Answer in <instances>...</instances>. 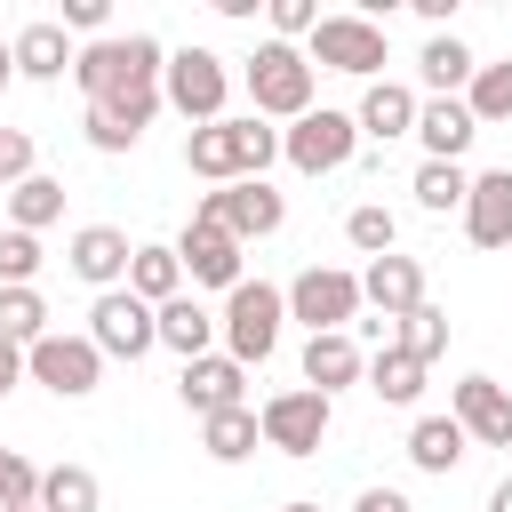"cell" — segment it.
<instances>
[{"label": "cell", "mask_w": 512, "mask_h": 512, "mask_svg": "<svg viewBox=\"0 0 512 512\" xmlns=\"http://www.w3.org/2000/svg\"><path fill=\"white\" fill-rule=\"evenodd\" d=\"M272 160H280V128L256 120V112H240V120H208V128L184 136V168H192L200 184H240V176H264Z\"/></svg>", "instance_id": "cell-1"}, {"label": "cell", "mask_w": 512, "mask_h": 512, "mask_svg": "<svg viewBox=\"0 0 512 512\" xmlns=\"http://www.w3.org/2000/svg\"><path fill=\"white\" fill-rule=\"evenodd\" d=\"M240 88H248V112H256V120H304V112H312V64H304V48H288V40H264V48L240 64Z\"/></svg>", "instance_id": "cell-2"}, {"label": "cell", "mask_w": 512, "mask_h": 512, "mask_svg": "<svg viewBox=\"0 0 512 512\" xmlns=\"http://www.w3.org/2000/svg\"><path fill=\"white\" fill-rule=\"evenodd\" d=\"M280 320H288V296H280L272 280H240V288L224 296V312H216L224 360H240V368L272 360V344H280Z\"/></svg>", "instance_id": "cell-3"}, {"label": "cell", "mask_w": 512, "mask_h": 512, "mask_svg": "<svg viewBox=\"0 0 512 512\" xmlns=\"http://www.w3.org/2000/svg\"><path fill=\"white\" fill-rule=\"evenodd\" d=\"M160 64H168V48L152 40V32H104V40H88V48H72V88L96 104V96H112L120 80H160Z\"/></svg>", "instance_id": "cell-4"}, {"label": "cell", "mask_w": 512, "mask_h": 512, "mask_svg": "<svg viewBox=\"0 0 512 512\" xmlns=\"http://www.w3.org/2000/svg\"><path fill=\"white\" fill-rule=\"evenodd\" d=\"M224 96H232V64L216 48H168V64H160V104L168 112L208 128V120H224Z\"/></svg>", "instance_id": "cell-5"}, {"label": "cell", "mask_w": 512, "mask_h": 512, "mask_svg": "<svg viewBox=\"0 0 512 512\" xmlns=\"http://www.w3.org/2000/svg\"><path fill=\"white\" fill-rule=\"evenodd\" d=\"M304 64H320V72H352V80H384V64H392V48H384V24L376 16H320L312 24V40H304Z\"/></svg>", "instance_id": "cell-6"}, {"label": "cell", "mask_w": 512, "mask_h": 512, "mask_svg": "<svg viewBox=\"0 0 512 512\" xmlns=\"http://www.w3.org/2000/svg\"><path fill=\"white\" fill-rule=\"evenodd\" d=\"M352 152H360V128H352V112H336V104H312L304 120L280 128V160H288L296 176H336V168H352Z\"/></svg>", "instance_id": "cell-7"}, {"label": "cell", "mask_w": 512, "mask_h": 512, "mask_svg": "<svg viewBox=\"0 0 512 512\" xmlns=\"http://www.w3.org/2000/svg\"><path fill=\"white\" fill-rule=\"evenodd\" d=\"M280 296H288V320H304L312 336H344L360 320V272L344 264H304Z\"/></svg>", "instance_id": "cell-8"}, {"label": "cell", "mask_w": 512, "mask_h": 512, "mask_svg": "<svg viewBox=\"0 0 512 512\" xmlns=\"http://www.w3.org/2000/svg\"><path fill=\"white\" fill-rule=\"evenodd\" d=\"M328 424H336V400H320L312 384H288V392H272V400L256 408V432H264V448H280V456H320Z\"/></svg>", "instance_id": "cell-9"}, {"label": "cell", "mask_w": 512, "mask_h": 512, "mask_svg": "<svg viewBox=\"0 0 512 512\" xmlns=\"http://www.w3.org/2000/svg\"><path fill=\"white\" fill-rule=\"evenodd\" d=\"M192 216L224 224V232L248 248V240H272V232L288 224V200H280L264 176H240V184H216V192H200V208H192Z\"/></svg>", "instance_id": "cell-10"}, {"label": "cell", "mask_w": 512, "mask_h": 512, "mask_svg": "<svg viewBox=\"0 0 512 512\" xmlns=\"http://www.w3.org/2000/svg\"><path fill=\"white\" fill-rule=\"evenodd\" d=\"M24 376H32V384H48L56 400H88V392L104 384V352H96L88 336H64V328H48V336L24 352Z\"/></svg>", "instance_id": "cell-11"}, {"label": "cell", "mask_w": 512, "mask_h": 512, "mask_svg": "<svg viewBox=\"0 0 512 512\" xmlns=\"http://www.w3.org/2000/svg\"><path fill=\"white\" fill-rule=\"evenodd\" d=\"M88 344H96L104 360H144V352L160 344V328H152V304H136L128 288H104V296L88 304Z\"/></svg>", "instance_id": "cell-12"}, {"label": "cell", "mask_w": 512, "mask_h": 512, "mask_svg": "<svg viewBox=\"0 0 512 512\" xmlns=\"http://www.w3.org/2000/svg\"><path fill=\"white\" fill-rule=\"evenodd\" d=\"M168 248H176V264H184L192 288H224V296H232V288L248 280V272H240V240H232L224 224H208V216H192Z\"/></svg>", "instance_id": "cell-13"}, {"label": "cell", "mask_w": 512, "mask_h": 512, "mask_svg": "<svg viewBox=\"0 0 512 512\" xmlns=\"http://www.w3.org/2000/svg\"><path fill=\"white\" fill-rule=\"evenodd\" d=\"M448 416L464 424V440H480V448H512V392H504L496 376H456Z\"/></svg>", "instance_id": "cell-14"}, {"label": "cell", "mask_w": 512, "mask_h": 512, "mask_svg": "<svg viewBox=\"0 0 512 512\" xmlns=\"http://www.w3.org/2000/svg\"><path fill=\"white\" fill-rule=\"evenodd\" d=\"M128 256H136V240H128L120 224H80V232L64 240V264H72V280H88L96 296L128 280Z\"/></svg>", "instance_id": "cell-15"}, {"label": "cell", "mask_w": 512, "mask_h": 512, "mask_svg": "<svg viewBox=\"0 0 512 512\" xmlns=\"http://www.w3.org/2000/svg\"><path fill=\"white\" fill-rule=\"evenodd\" d=\"M176 400H184L192 416L248 408V368H240V360H224V352H200V360H184V376H176Z\"/></svg>", "instance_id": "cell-16"}, {"label": "cell", "mask_w": 512, "mask_h": 512, "mask_svg": "<svg viewBox=\"0 0 512 512\" xmlns=\"http://www.w3.org/2000/svg\"><path fill=\"white\" fill-rule=\"evenodd\" d=\"M360 304H368L376 320H408V312L424 304V264H416V256H400V248H392V256H376V264L360 272Z\"/></svg>", "instance_id": "cell-17"}, {"label": "cell", "mask_w": 512, "mask_h": 512, "mask_svg": "<svg viewBox=\"0 0 512 512\" xmlns=\"http://www.w3.org/2000/svg\"><path fill=\"white\" fill-rule=\"evenodd\" d=\"M408 136L424 144V160H456V168H464V152H472L480 120L464 112V96H424V104H416V128H408Z\"/></svg>", "instance_id": "cell-18"}, {"label": "cell", "mask_w": 512, "mask_h": 512, "mask_svg": "<svg viewBox=\"0 0 512 512\" xmlns=\"http://www.w3.org/2000/svg\"><path fill=\"white\" fill-rule=\"evenodd\" d=\"M464 240L472 248H512V168L472 176V192H464Z\"/></svg>", "instance_id": "cell-19"}, {"label": "cell", "mask_w": 512, "mask_h": 512, "mask_svg": "<svg viewBox=\"0 0 512 512\" xmlns=\"http://www.w3.org/2000/svg\"><path fill=\"white\" fill-rule=\"evenodd\" d=\"M416 88H400V80H368L360 88V104H352V128L360 136H376V144H392V136H408L416 128Z\"/></svg>", "instance_id": "cell-20"}, {"label": "cell", "mask_w": 512, "mask_h": 512, "mask_svg": "<svg viewBox=\"0 0 512 512\" xmlns=\"http://www.w3.org/2000/svg\"><path fill=\"white\" fill-rule=\"evenodd\" d=\"M368 376V352L352 344V328L344 336H304V384L320 392V400H336L344 384H360Z\"/></svg>", "instance_id": "cell-21"}, {"label": "cell", "mask_w": 512, "mask_h": 512, "mask_svg": "<svg viewBox=\"0 0 512 512\" xmlns=\"http://www.w3.org/2000/svg\"><path fill=\"white\" fill-rule=\"evenodd\" d=\"M8 56H16V80H64L72 72V32L56 16H40V24H24L8 40Z\"/></svg>", "instance_id": "cell-22"}, {"label": "cell", "mask_w": 512, "mask_h": 512, "mask_svg": "<svg viewBox=\"0 0 512 512\" xmlns=\"http://www.w3.org/2000/svg\"><path fill=\"white\" fill-rule=\"evenodd\" d=\"M136 304H168V296H184V264H176V248L168 240H136V256H128V280H120Z\"/></svg>", "instance_id": "cell-23"}, {"label": "cell", "mask_w": 512, "mask_h": 512, "mask_svg": "<svg viewBox=\"0 0 512 512\" xmlns=\"http://www.w3.org/2000/svg\"><path fill=\"white\" fill-rule=\"evenodd\" d=\"M152 328H160V344H168L176 360H200V352L216 344V312H208L200 296H168V304L152 312Z\"/></svg>", "instance_id": "cell-24"}, {"label": "cell", "mask_w": 512, "mask_h": 512, "mask_svg": "<svg viewBox=\"0 0 512 512\" xmlns=\"http://www.w3.org/2000/svg\"><path fill=\"white\" fill-rule=\"evenodd\" d=\"M464 456H472V440H464L456 416H416V424H408V464H416V472L440 480V472H456Z\"/></svg>", "instance_id": "cell-25"}, {"label": "cell", "mask_w": 512, "mask_h": 512, "mask_svg": "<svg viewBox=\"0 0 512 512\" xmlns=\"http://www.w3.org/2000/svg\"><path fill=\"white\" fill-rule=\"evenodd\" d=\"M472 72H480V56H472L456 32H432V40H424V56H416V80H424L432 96H464V88H472Z\"/></svg>", "instance_id": "cell-26"}, {"label": "cell", "mask_w": 512, "mask_h": 512, "mask_svg": "<svg viewBox=\"0 0 512 512\" xmlns=\"http://www.w3.org/2000/svg\"><path fill=\"white\" fill-rule=\"evenodd\" d=\"M384 408H416L424 400V360L416 352H400V344H384V352H368V376H360Z\"/></svg>", "instance_id": "cell-27"}, {"label": "cell", "mask_w": 512, "mask_h": 512, "mask_svg": "<svg viewBox=\"0 0 512 512\" xmlns=\"http://www.w3.org/2000/svg\"><path fill=\"white\" fill-rule=\"evenodd\" d=\"M0 208H8V224H16V232H32V240H40V232L64 216V184L32 168L24 184H8V192H0Z\"/></svg>", "instance_id": "cell-28"}, {"label": "cell", "mask_w": 512, "mask_h": 512, "mask_svg": "<svg viewBox=\"0 0 512 512\" xmlns=\"http://www.w3.org/2000/svg\"><path fill=\"white\" fill-rule=\"evenodd\" d=\"M96 504H104V480H96L88 464H48V472H40L32 512H96Z\"/></svg>", "instance_id": "cell-29"}, {"label": "cell", "mask_w": 512, "mask_h": 512, "mask_svg": "<svg viewBox=\"0 0 512 512\" xmlns=\"http://www.w3.org/2000/svg\"><path fill=\"white\" fill-rule=\"evenodd\" d=\"M408 192H416V208H424V216H464V192H472V168H456V160H424Z\"/></svg>", "instance_id": "cell-30"}, {"label": "cell", "mask_w": 512, "mask_h": 512, "mask_svg": "<svg viewBox=\"0 0 512 512\" xmlns=\"http://www.w3.org/2000/svg\"><path fill=\"white\" fill-rule=\"evenodd\" d=\"M256 408H224V416H200V448L216 456V464H248L256 456Z\"/></svg>", "instance_id": "cell-31"}, {"label": "cell", "mask_w": 512, "mask_h": 512, "mask_svg": "<svg viewBox=\"0 0 512 512\" xmlns=\"http://www.w3.org/2000/svg\"><path fill=\"white\" fill-rule=\"evenodd\" d=\"M0 336H8L16 352H32V344L48 336V296H40V288H0Z\"/></svg>", "instance_id": "cell-32"}, {"label": "cell", "mask_w": 512, "mask_h": 512, "mask_svg": "<svg viewBox=\"0 0 512 512\" xmlns=\"http://www.w3.org/2000/svg\"><path fill=\"white\" fill-rule=\"evenodd\" d=\"M464 112H472L480 128H504V120H512V56L472 72V88H464Z\"/></svg>", "instance_id": "cell-33"}, {"label": "cell", "mask_w": 512, "mask_h": 512, "mask_svg": "<svg viewBox=\"0 0 512 512\" xmlns=\"http://www.w3.org/2000/svg\"><path fill=\"white\" fill-rule=\"evenodd\" d=\"M344 240H352V248L376 264V256H392V248H400V216H392L384 200H360V208L344 216Z\"/></svg>", "instance_id": "cell-34"}, {"label": "cell", "mask_w": 512, "mask_h": 512, "mask_svg": "<svg viewBox=\"0 0 512 512\" xmlns=\"http://www.w3.org/2000/svg\"><path fill=\"white\" fill-rule=\"evenodd\" d=\"M392 344H400V352H416V360L432 368V360L448 352V312H440V304H416V312L392 328Z\"/></svg>", "instance_id": "cell-35"}, {"label": "cell", "mask_w": 512, "mask_h": 512, "mask_svg": "<svg viewBox=\"0 0 512 512\" xmlns=\"http://www.w3.org/2000/svg\"><path fill=\"white\" fill-rule=\"evenodd\" d=\"M32 280H40V240L8 224L0 232V288H32Z\"/></svg>", "instance_id": "cell-36"}, {"label": "cell", "mask_w": 512, "mask_h": 512, "mask_svg": "<svg viewBox=\"0 0 512 512\" xmlns=\"http://www.w3.org/2000/svg\"><path fill=\"white\" fill-rule=\"evenodd\" d=\"M40 496V464L24 448H0V512H24Z\"/></svg>", "instance_id": "cell-37"}, {"label": "cell", "mask_w": 512, "mask_h": 512, "mask_svg": "<svg viewBox=\"0 0 512 512\" xmlns=\"http://www.w3.org/2000/svg\"><path fill=\"white\" fill-rule=\"evenodd\" d=\"M264 16H272V40H312V24H320V8L312 0H264Z\"/></svg>", "instance_id": "cell-38"}, {"label": "cell", "mask_w": 512, "mask_h": 512, "mask_svg": "<svg viewBox=\"0 0 512 512\" xmlns=\"http://www.w3.org/2000/svg\"><path fill=\"white\" fill-rule=\"evenodd\" d=\"M24 176H32V136L24 128H0V192L24 184Z\"/></svg>", "instance_id": "cell-39"}, {"label": "cell", "mask_w": 512, "mask_h": 512, "mask_svg": "<svg viewBox=\"0 0 512 512\" xmlns=\"http://www.w3.org/2000/svg\"><path fill=\"white\" fill-rule=\"evenodd\" d=\"M64 32H88V40H104V24H112V8L104 0H64V16H56Z\"/></svg>", "instance_id": "cell-40"}, {"label": "cell", "mask_w": 512, "mask_h": 512, "mask_svg": "<svg viewBox=\"0 0 512 512\" xmlns=\"http://www.w3.org/2000/svg\"><path fill=\"white\" fill-rule=\"evenodd\" d=\"M352 512H416V504H408L400 488H360V496H352Z\"/></svg>", "instance_id": "cell-41"}, {"label": "cell", "mask_w": 512, "mask_h": 512, "mask_svg": "<svg viewBox=\"0 0 512 512\" xmlns=\"http://www.w3.org/2000/svg\"><path fill=\"white\" fill-rule=\"evenodd\" d=\"M16 384H24V352H16V344H8V336H0V400H8V392H16Z\"/></svg>", "instance_id": "cell-42"}, {"label": "cell", "mask_w": 512, "mask_h": 512, "mask_svg": "<svg viewBox=\"0 0 512 512\" xmlns=\"http://www.w3.org/2000/svg\"><path fill=\"white\" fill-rule=\"evenodd\" d=\"M416 16H424L432 32H456V0H416Z\"/></svg>", "instance_id": "cell-43"}, {"label": "cell", "mask_w": 512, "mask_h": 512, "mask_svg": "<svg viewBox=\"0 0 512 512\" xmlns=\"http://www.w3.org/2000/svg\"><path fill=\"white\" fill-rule=\"evenodd\" d=\"M488 512H512V480H496V488H488Z\"/></svg>", "instance_id": "cell-44"}, {"label": "cell", "mask_w": 512, "mask_h": 512, "mask_svg": "<svg viewBox=\"0 0 512 512\" xmlns=\"http://www.w3.org/2000/svg\"><path fill=\"white\" fill-rule=\"evenodd\" d=\"M8 80H16V56H8V40H0V88H8Z\"/></svg>", "instance_id": "cell-45"}, {"label": "cell", "mask_w": 512, "mask_h": 512, "mask_svg": "<svg viewBox=\"0 0 512 512\" xmlns=\"http://www.w3.org/2000/svg\"><path fill=\"white\" fill-rule=\"evenodd\" d=\"M280 512H320V504H312V496H296V504H280Z\"/></svg>", "instance_id": "cell-46"}, {"label": "cell", "mask_w": 512, "mask_h": 512, "mask_svg": "<svg viewBox=\"0 0 512 512\" xmlns=\"http://www.w3.org/2000/svg\"><path fill=\"white\" fill-rule=\"evenodd\" d=\"M24 512H32V504H24Z\"/></svg>", "instance_id": "cell-47"}]
</instances>
